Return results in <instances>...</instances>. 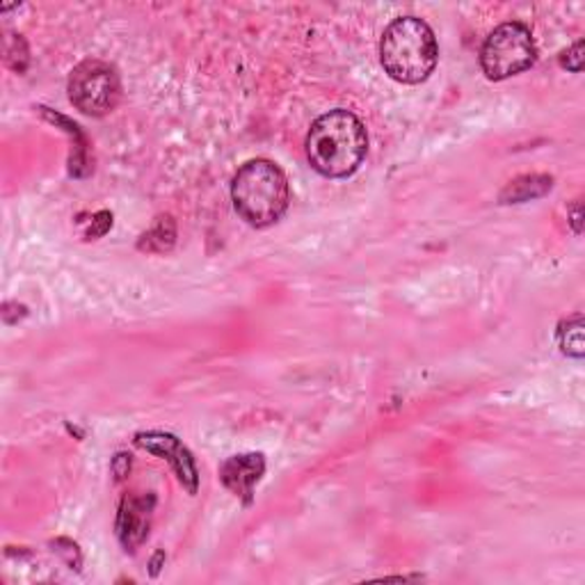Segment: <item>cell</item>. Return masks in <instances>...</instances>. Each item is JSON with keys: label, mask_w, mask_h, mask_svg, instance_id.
Masks as SVG:
<instances>
[{"label": "cell", "mask_w": 585, "mask_h": 585, "mask_svg": "<svg viewBox=\"0 0 585 585\" xmlns=\"http://www.w3.org/2000/svg\"><path fill=\"white\" fill-rule=\"evenodd\" d=\"M572 224H574V232H576V234H581V204H574Z\"/></svg>", "instance_id": "4fadbf2b"}, {"label": "cell", "mask_w": 585, "mask_h": 585, "mask_svg": "<svg viewBox=\"0 0 585 585\" xmlns=\"http://www.w3.org/2000/svg\"><path fill=\"white\" fill-rule=\"evenodd\" d=\"M439 46L433 28L418 17H398L386 25L380 42L384 72L403 85H418L437 67Z\"/></svg>", "instance_id": "7a4b0ae2"}, {"label": "cell", "mask_w": 585, "mask_h": 585, "mask_svg": "<svg viewBox=\"0 0 585 585\" xmlns=\"http://www.w3.org/2000/svg\"><path fill=\"white\" fill-rule=\"evenodd\" d=\"M551 188H554V179L544 177V174H526L510 181L506 190L501 192V202L503 204H522L542 198Z\"/></svg>", "instance_id": "9c48e42d"}, {"label": "cell", "mask_w": 585, "mask_h": 585, "mask_svg": "<svg viewBox=\"0 0 585 585\" xmlns=\"http://www.w3.org/2000/svg\"><path fill=\"white\" fill-rule=\"evenodd\" d=\"M153 497H126L117 517V538L126 549H136L149 533Z\"/></svg>", "instance_id": "52a82bcc"}, {"label": "cell", "mask_w": 585, "mask_h": 585, "mask_svg": "<svg viewBox=\"0 0 585 585\" xmlns=\"http://www.w3.org/2000/svg\"><path fill=\"white\" fill-rule=\"evenodd\" d=\"M236 213L256 230L275 224L288 209L290 188L277 162L268 158L247 160L232 183Z\"/></svg>", "instance_id": "3957f363"}, {"label": "cell", "mask_w": 585, "mask_h": 585, "mask_svg": "<svg viewBox=\"0 0 585 585\" xmlns=\"http://www.w3.org/2000/svg\"><path fill=\"white\" fill-rule=\"evenodd\" d=\"M561 62H563L565 70L578 74L583 70V40H578L570 51H565Z\"/></svg>", "instance_id": "7c38bea8"}, {"label": "cell", "mask_w": 585, "mask_h": 585, "mask_svg": "<svg viewBox=\"0 0 585 585\" xmlns=\"http://www.w3.org/2000/svg\"><path fill=\"white\" fill-rule=\"evenodd\" d=\"M369 151L366 128L354 113L337 108L318 117L307 136L309 166L328 179H345L362 168Z\"/></svg>", "instance_id": "6da1fadb"}, {"label": "cell", "mask_w": 585, "mask_h": 585, "mask_svg": "<svg viewBox=\"0 0 585 585\" xmlns=\"http://www.w3.org/2000/svg\"><path fill=\"white\" fill-rule=\"evenodd\" d=\"M559 345L567 357H574V360H581V357L585 354L583 316L581 313H574L559 325Z\"/></svg>", "instance_id": "30bf717a"}, {"label": "cell", "mask_w": 585, "mask_h": 585, "mask_svg": "<svg viewBox=\"0 0 585 585\" xmlns=\"http://www.w3.org/2000/svg\"><path fill=\"white\" fill-rule=\"evenodd\" d=\"M136 444L153 455H160L162 460H168L181 480V485L190 494L198 492L200 476H198V465H194L192 453L174 437L168 433H142L136 437Z\"/></svg>", "instance_id": "8992f818"}, {"label": "cell", "mask_w": 585, "mask_h": 585, "mask_svg": "<svg viewBox=\"0 0 585 585\" xmlns=\"http://www.w3.org/2000/svg\"><path fill=\"white\" fill-rule=\"evenodd\" d=\"M70 99L89 117H104L113 113L121 99L119 74L110 62L85 60L70 76Z\"/></svg>", "instance_id": "5b68a950"}, {"label": "cell", "mask_w": 585, "mask_h": 585, "mask_svg": "<svg viewBox=\"0 0 585 585\" xmlns=\"http://www.w3.org/2000/svg\"><path fill=\"white\" fill-rule=\"evenodd\" d=\"M538 57L535 40L531 30L519 23L508 21L490 32L480 49V67L490 81H506L533 67Z\"/></svg>", "instance_id": "277c9868"}, {"label": "cell", "mask_w": 585, "mask_h": 585, "mask_svg": "<svg viewBox=\"0 0 585 585\" xmlns=\"http://www.w3.org/2000/svg\"><path fill=\"white\" fill-rule=\"evenodd\" d=\"M266 471V460L262 453H247V455H234L226 460L220 469V478L226 490H232L236 497H243L245 501L252 499L254 485L262 480Z\"/></svg>", "instance_id": "ba28073f"}, {"label": "cell", "mask_w": 585, "mask_h": 585, "mask_svg": "<svg viewBox=\"0 0 585 585\" xmlns=\"http://www.w3.org/2000/svg\"><path fill=\"white\" fill-rule=\"evenodd\" d=\"M174 238H177V230H174L172 217H160L151 226V232H147L142 236L140 249H147V252H168V249H172Z\"/></svg>", "instance_id": "8fae6325"}]
</instances>
